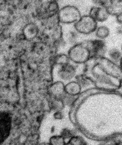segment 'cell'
Returning a JSON list of instances; mask_svg holds the SVG:
<instances>
[{
	"label": "cell",
	"instance_id": "21",
	"mask_svg": "<svg viewBox=\"0 0 122 145\" xmlns=\"http://www.w3.org/2000/svg\"><path fill=\"white\" fill-rule=\"evenodd\" d=\"M53 117L56 120H62L64 118V115L62 111H57L54 113L53 115Z\"/></svg>",
	"mask_w": 122,
	"mask_h": 145
},
{
	"label": "cell",
	"instance_id": "7",
	"mask_svg": "<svg viewBox=\"0 0 122 145\" xmlns=\"http://www.w3.org/2000/svg\"><path fill=\"white\" fill-rule=\"evenodd\" d=\"M89 15L96 22H102L107 20L110 14L105 7L95 6L91 8Z\"/></svg>",
	"mask_w": 122,
	"mask_h": 145
},
{
	"label": "cell",
	"instance_id": "20",
	"mask_svg": "<svg viewBox=\"0 0 122 145\" xmlns=\"http://www.w3.org/2000/svg\"><path fill=\"white\" fill-rule=\"evenodd\" d=\"M110 140L117 145H122V133H118L111 137Z\"/></svg>",
	"mask_w": 122,
	"mask_h": 145
},
{
	"label": "cell",
	"instance_id": "24",
	"mask_svg": "<svg viewBox=\"0 0 122 145\" xmlns=\"http://www.w3.org/2000/svg\"><path fill=\"white\" fill-rule=\"evenodd\" d=\"M118 65H119V66H120V67L121 69L122 70V57L120 61H119Z\"/></svg>",
	"mask_w": 122,
	"mask_h": 145
},
{
	"label": "cell",
	"instance_id": "4",
	"mask_svg": "<svg viewBox=\"0 0 122 145\" xmlns=\"http://www.w3.org/2000/svg\"><path fill=\"white\" fill-rule=\"evenodd\" d=\"M81 12L76 7L72 5H67L60 10L58 18L63 23H76L81 18Z\"/></svg>",
	"mask_w": 122,
	"mask_h": 145
},
{
	"label": "cell",
	"instance_id": "12",
	"mask_svg": "<svg viewBox=\"0 0 122 145\" xmlns=\"http://www.w3.org/2000/svg\"><path fill=\"white\" fill-rule=\"evenodd\" d=\"M64 102L62 99L53 98L50 103V107L55 112L61 111L64 108Z\"/></svg>",
	"mask_w": 122,
	"mask_h": 145
},
{
	"label": "cell",
	"instance_id": "25",
	"mask_svg": "<svg viewBox=\"0 0 122 145\" xmlns=\"http://www.w3.org/2000/svg\"><path fill=\"white\" fill-rule=\"evenodd\" d=\"M121 91H122V93H122V86H121Z\"/></svg>",
	"mask_w": 122,
	"mask_h": 145
},
{
	"label": "cell",
	"instance_id": "6",
	"mask_svg": "<svg viewBox=\"0 0 122 145\" xmlns=\"http://www.w3.org/2000/svg\"><path fill=\"white\" fill-rule=\"evenodd\" d=\"M1 142H4L9 137L11 127V118L5 112L1 114Z\"/></svg>",
	"mask_w": 122,
	"mask_h": 145
},
{
	"label": "cell",
	"instance_id": "2",
	"mask_svg": "<svg viewBox=\"0 0 122 145\" xmlns=\"http://www.w3.org/2000/svg\"><path fill=\"white\" fill-rule=\"evenodd\" d=\"M68 56L73 63L83 64L87 63L90 59V53L85 44H78L69 50Z\"/></svg>",
	"mask_w": 122,
	"mask_h": 145
},
{
	"label": "cell",
	"instance_id": "16",
	"mask_svg": "<svg viewBox=\"0 0 122 145\" xmlns=\"http://www.w3.org/2000/svg\"><path fill=\"white\" fill-rule=\"evenodd\" d=\"M49 143L51 145H66V139L61 135L52 136L50 138Z\"/></svg>",
	"mask_w": 122,
	"mask_h": 145
},
{
	"label": "cell",
	"instance_id": "13",
	"mask_svg": "<svg viewBox=\"0 0 122 145\" xmlns=\"http://www.w3.org/2000/svg\"><path fill=\"white\" fill-rule=\"evenodd\" d=\"M66 145H88V144L83 137L76 135L70 139Z\"/></svg>",
	"mask_w": 122,
	"mask_h": 145
},
{
	"label": "cell",
	"instance_id": "22",
	"mask_svg": "<svg viewBox=\"0 0 122 145\" xmlns=\"http://www.w3.org/2000/svg\"><path fill=\"white\" fill-rule=\"evenodd\" d=\"M100 145H117L116 144L114 143L113 142H112L110 140H107V141H106V142H105L104 143L101 144Z\"/></svg>",
	"mask_w": 122,
	"mask_h": 145
},
{
	"label": "cell",
	"instance_id": "18",
	"mask_svg": "<svg viewBox=\"0 0 122 145\" xmlns=\"http://www.w3.org/2000/svg\"><path fill=\"white\" fill-rule=\"evenodd\" d=\"M70 59L68 56L66 55L61 54L57 56L55 59L56 64H60L61 65L69 63Z\"/></svg>",
	"mask_w": 122,
	"mask_h": 145
},
{
	"label": "cell",
	"instance_id": "11",
	"mask_svg": "<svg viewBox=\"0 0 122 145\" xmlns=\"http://www.w3.org/2000/svg\"><path fill=\"white\" fill-rule=\"evenodd\" d=\"M38 32L37 26L33 23H30L26 25L23 29V35L28 40L33 39L37 36Z\"/></svg>",
	"mask_w": 122,
	"mask_h": 145
},
{
	"label": "cell",
	"instance_id": "26",
	"mask_svg": "<svg viewBox=\"0 0 122 145\" xmlns=\"http://www.w3.org/2000/svg\"></svg>",
	"mask_w": 122,
	"mask_h": 145
},
{
	"label": "cell",
	"instance_id": "14",
	"mask_svg": "<svg viewBox=\"0 0 122 145\" xmlns=\"http://www.w3.org/2000/svg\"><path fill=\"white\" fill-rule=\"evenodd\" d=\"M110 33L109 28L106 26H101L96 30V36L100 39H104L108 37Z\"/></svg>",
	"mask_w": 122,
	"mask_h": 145
},
{
	"label": "cell",
	"instance_id": "8",
	"mask_svg": "<svg viewBox=\"0 0 122 145\" xmlns=\"http://www.w3.org/2000/svg\"><path fill=\"white\" fill-rule=\"evenodd\" d=\"M49 91L53 98L63 100L66 94L65 91V85L60 81H58L52 84L50 86Z\"/></svg>",
	"mask_w": 122,
	"mask_h": 145
},
{
	"label": "cell",
	"instance_id": "5",
	"mask_svg": "<svg viewBox=\"0 0 122 145\" xmlns=\"http://www.w3.org/2000/svg\"><path fill=\"white\" fill-rule=\"evenodd\" d=\"M85 44L90 53V59L103 57L106 52V45L102 40H90Z\"/></svg>",
	"mask_w": 122,
	"mask_h": 145
},
{
	"label": "cell",
	"instance_id": "10",
	"mask_svg": "<svg viewBox=\"0 0 122 145\" xmlns=\"http://www.w3.org/2000/svg\"><path fill=\"white\" fill-rule=\"evenodd\" d=\"M81 88L78 82L71 81L65 85V91L66 94L73 97H75L80 94Z\"/></svg>",
	"mask_w": 122,
	"mask_h": 145
},
{
	"label": "cell",
	"instance_id": "15",
	"mask_svg": "<svg viewBox=\"0 0 122 145\" xmlns=\"http://www.w3.org/2000/svg\"><path fill=\"white\" fill-rule=\"evenodd\" d=\"M109 55L111 61L117 64V63H119L122 58V53L117 48H112L109 51Z\"/></svg>",
	"mask_w": 122,
	"mask_h": 145
},
{
	"label": "cell",
	"instance_id": "17",
	"mask_svg": "<svg viewBox=\"0 0 122 145\" xmlns=\"http://www.w3.org/2000/svg\"><path fill=\"white\" fill-rule=\"evenodd\" d=\"M60 135H61L66 140L68 139L69 140L77 135L75 131L68 128H64L61 130Z\"/></svg>",
	"mask_w": 122,
	"mask_h": 145
},
{
	"label": "cell",
	"instance_id": "19",
	"mask_svg": "<svg viewBox=\"0 0 122 145\" xmlns=\"http://www.w3.org/2000/svg\"><path fill=\"white\" fill-rule=\"evenodd\" d=\"M77 82H78L82 87V86H87L88 84L91 82V81L86 76L81 75L79 76V77L77 78Z\"/></svg>",
	"mask_w": 122,
	"mask_h": 145
},
{
	"label": "cell",
	"instance_id": "23",
	"mask_svg": "<svg viewBox=\"0 0 122 145\" xmlns=\"http://www.w3.org/2000/svg\"><path fill=\"white\" fill-rule=\"evenodd\" d=\"M39 145H51L49 142H43L40 143Z\"/></svg>",
	"mask_w": 122,
	"mask_h": 145
},
{
	"label": "cell",
	"instance_id": "3",
	"mask_svg": "<svg viewBox=\"0 0 122 145\" xmlns=\"http://www.w3.org/2000/svg\"><path fill=\"white\" fill-rule=\"evenodd\" d=\"M74 27L79 33L89 35L97 29V22L89 15H84L75 23Z\"/></svg>",
	"mask_w": 122,
	"mask_h": 145
},
{
	"label": "cell",
	"instance_id": "9",
	"mask_svg": "<svg viewBox=\"0 0 122 145\" xmlns=\"http://www.w3.org/2000/svg\"><path fill=\"white\" fill-rule=\"evenodd\" d=\"M76 71L72 65L68 63L61 65L58 74L60 77L64 80H70L76 76Z\"/></svg>",
	"mask_w": 122,
	"mask_h": 145
},
{
	"label": "cell",
	"instance_id": "1",
	"mask_svg": "<svg viewBox=\"0 0 122 145\" xmlns=\"http://www.w3.org/2000/svg\"><path fill=\"white\" fill-rule=\"evenodd\" d=\"M71 120L83 134L94 140L107 141L122 133V94L111 91L106 102L98 107L76 106Z\"/></svg>",
	"mask_w": 122,
	"mask_h": 145
}]
</instances>
